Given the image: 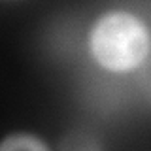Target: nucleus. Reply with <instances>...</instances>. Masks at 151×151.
I'll use <instances>...</instances> for the list:
<instances>
[{
    "instance_id": "nucleus-1",
    "label": "nucleus",
    "mask_w": 151,
    "mask_h": 151,
    "mask_svg": "<svg viewBox=\"0 0 151 151\" xmlns=\"http://www.w3.org/2000/svg\"><path fill=\"white\" fill-rule=\"evenodd\" d=\"M93 59L110 72H132L145 63L151 51V34L138 15L123 9L102 13L89 30Z\"/></svg>"
},
{
    "instance_id": "nucleus-2",
    "label": "nucleus",
    "mask_w": 151,
    "mask_h": 151,
    "mask_svg": "<svg viewBox=\"0 0 151 151\" xmlns=\"http://www.w3.org/2000/svg\"><path fill=\"white\" fill-rule=\"evenodd\" d=\"M0 149H32V151H44L47 149V144L40 142L32 134H9L6 140L0 142Z\"/></svg>"
}]
</instances>
